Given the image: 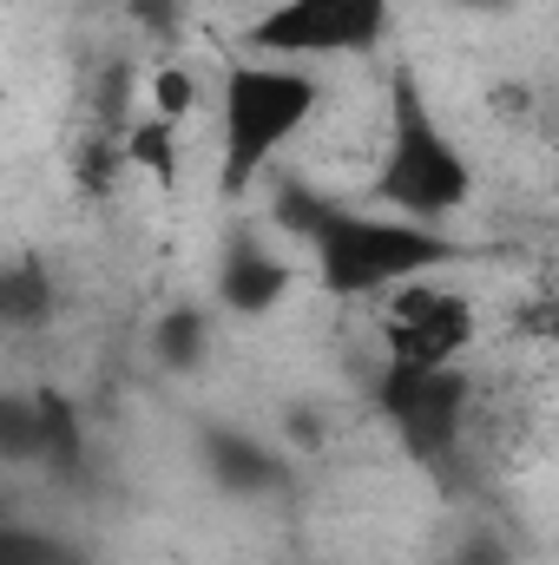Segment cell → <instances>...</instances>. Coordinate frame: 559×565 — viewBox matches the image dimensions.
<instances>
[{"instance_id": "1", "label": "cell", "mask_w": 559, "mask_h": 565, "mask_svg": "<svg viewBox=\"0 0 559 565\" xmlns=\"http://www.w3.org/2000/svg\"><path fill=\"white\" fill-rule=\"evenodd\" d=\"M277 231H289L316 270V289L336 302H389L395 289L421 277H441L467 257H481L474 244L447 237L441 224H415L395 211H362L342 198H323L309 184H277Z\"/></svg>"}, {"instance_id": "2", "label": "cell", "mask_w": 559, "mask_h": 565, "mask_svg": "<svg viewBox=\"0 0 559 565\" xmlns=\"http://www.w3.org/2000/svg\"><path fill=\"white\" fill-rule=\"evenodd\" d=\"M316 113H323L316 73H303L289 60L231 53L224 86H218V191L244 198L257 178H271L277 158L309 132Z\"/></svg>"}, {"instance_id": "3", "label": "cell", "mask_w": 559, "mask_h": 565, "mask_svg": "<svg viewBox=\"0 0 559 565\" xmlns=\"http://www.w3.org/2000/svg\"><path fill=\"white\" fill-rule=\"evenodd\" d=\"M467 198H474V164L428 106L421 79L402 66L389 79V145L376 164V204L415 224H447L454 211H467Z\"/></svg>"}, {"instance_id": "4", "label": "cell", "mask_w": 559, "mask_h": 565, "mask_svg": "<svg viewBox=\"0 0 559 565\" xmlns=\"http://www.w3.org/2000/svg\"><path fill=\"white\" fill-rule=\"evenodd\" d=\"M389 13H395V0H277L244 26V53L289 60V66L356 60V53L382 46Z\"/></svg>"}, {"instance_id": "5", "label": "cell", "mask_w": 559, "mask_h": 565, "mask_svg": "<svg viewBox=\"0 0 559 565\" xmlns=\"http://www.w3.org/2000/svg\"><path fill=\"white\" fill-rule=\"evenodd\" d=\"M382 415L402 434V447L415 454L428 473H447L461 460L467 440V408H474V382L461 369H382Z\"/></svg>"}, {"instance_id": "6", "label": "cell", "mask_w": 559, "mask_h": 565, "mask_svg": "<svg viewBox=\"0 0 559 565\" xmlns=\"http://www.w3.org/2000/svg\"><path fill=\"white\" fill-rule=\"evenodd\" d=\"M474 335H481L474 302L434 277L409 282L382 302V349L395 369H461Z\"/></svg>"}, {"instance_id": "7", "label": "cell", "mask_w": 559, "mask_h": 565, "mask_svg": "<svg viewBox=\"0 0 559 565\" xmlns=\"http://www.w3.org/2000/svg\"><path fill=\"white\" fill-rule=\"evenodd\" d=\"M289 282H296V264L283 257L271 237H257V231L231 237L224 257H218V302L231 316H271L289 296Z\"/></svg>"}, {"instance_id": "8", "label": "cell", "mask_w": 559, "mask_h": 565, "mask_svg": "<svg viewBox=\"0 0 559 565\" xmlns=\"http://www.w3.org/2000/svg\"><path fill=\"white\" fill-rule=\"evenodd\" d=\"M204 467H211V480H218L224 493H264V487L283 480L277 454H271L257 434H238V427H211V434H204Z\"/></svg>"}, {"instance_id": "9", "label": "cell", "mask_w": 559, "mask_h": 565, "mask_svg": "<svg viewBox=\"0 0 559 565\" xmlns=\"http://www.w3.org/2000/svg\"><path fill=\"white\" fill-rule=\"evenodd\" d=\"M171 132H178V126H171L165 113H158V119H145L139 132H133V158H139L145 171H158L165 184H171V171H178V158H171Z\"/></svg>"}, {"instance_id": "10", "label": "cell", "mask_w": 559, "mask_h": 565, "mask_svg": "<svg viewBox=\"0 0 559 565\" xmlns=\"http://www.w3.org/2000/svg\"><path fill=\"white\" fill-rule=\"evenodd\" d=\"M158 349H165L171 362H191V355L204 349V322H198L191 309H178V316H171V322L158 329Z\"/></svg>"}, {"instance_id": "11", "label": "cell", "mask_w": 559, "mask_h": 565, "mask_svg": "<svg viewBox=\"0 0 559 565\" xmlns=\"http://www.w3.org/2000/svg\"><path fill=\"white\" fill-rule=\"evenodd\" d=\"M454 7H514V0H454Z\"/></svg>"}]
</instances>
